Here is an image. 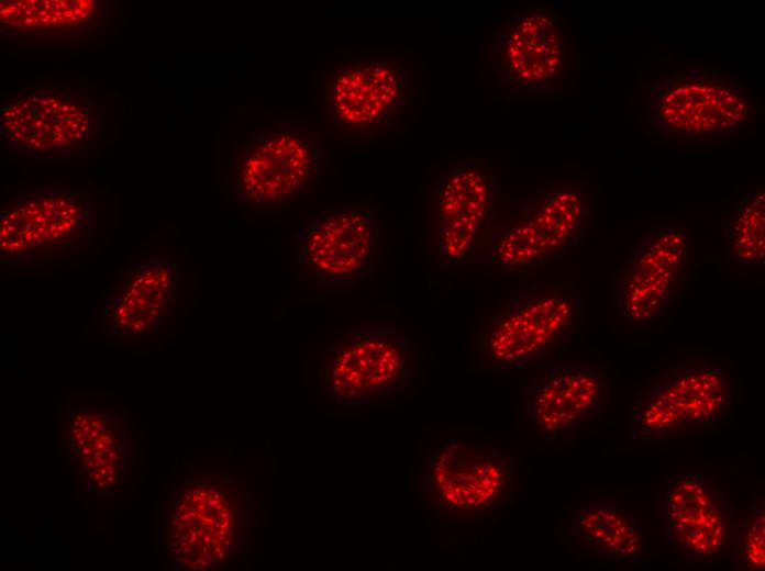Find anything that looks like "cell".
Segmentation results:
<instances>
[{
    "instance_id": "15",
    "label": "cell",
    "mask_w": 765,
    "mask_h": 571,
    "mask_svg": "<svg viewBox=\"0 0 765 571\" xmlns=\"http://www.w3.org/2000/svg\"><path fill=\"white\" fill-rule=\"evenodd\" d=\"M376 226L358 208L335 206L308 217L295 236L299 267L312 280L354 287L373 270Z\"/></svg>"
},
{
    "instance_id": "13",
    "label": "cell",
    "mask_w": 765,
    "mask_h": 571,
    "mask_svg": "<svg viewBox=\"0 0 765 571\" xmlns=\"http://www.w3.org/2000/svg\"><path fill=\"white\" fill-rule=\"evenodd\" d=\"M730 403L723 370L716 363L676 366L631 406L632 439L664 438L717 425Z\"/></svg>"
},
{
    "instance_id": "17",
    "label": "cell",
    "mask_w": 765,
    "mask_h": 571,
    "mask_svg": "<svg viewBox=\"0 0 765 571\" xmlns=\"http://www.w3.org/2000/svg\"><path fill=\"white\" fill-rule=\"evenodd\" d=\"M601 376L581 363L543 367L522 396V415L532 434L544 441L574 437L606 411Z\"/></svg>"
},
{
    "instance_id": "18",
    "label": "cell",
    "mask_w": 765,
    "mask_h": 571,
    "mask_svg": "<svg viewBox=\"0 0 765 571\" xmlns=\"http://www.w3.org/2000/svg\"><path fill=\"white\" fill-rule=\"evenodd\" d=\"M179 296L180 272L171 260H140L106 303L109 328L122 337L148 336L174 314Z\"/></svg>"
},
{
    "instance_id": "21",
    "label": "cell",
    "mask_w": 765,
    "mask_h": 571,
    "mask_svg": "<svg viewBox=\"0 0 765 571\" xmlns=\"http://www.w3.org/2000/svg\"><path fill=\"white\" fill-rule=\"evenodd\" d=\"M725 256L739 268L765 265V195L758 191L730 211L723 223Z\"/></svg>"
},
{
    "instance_id": "10",
    "label": "cell",
    "mask_w": 765,
    "mask_h": 571,
    "mask_svg": "<svg viewBox=\"0 0 765 571\" xmlns=\"http://www.w3.org/2000/svg\"><path fill=\"white\" fill-rule=\"evenodd\" d=\"M581 310L570 289L531 284L496 303L479 337L478 358L496 369L522 368L567 338Z\"/></svg>"
},
{
    "instance_id": "6",
    "label": "cell",
    "mask_w": 765,
    "mask_h": 571,
    "mask_svg": "<svg viewBox=\"0 0 765 571\" xmlns=\"http://www.w3.org/2000/svg\"><path fill=\"white\" fill-rule=\"evenodd\" d=\"M418 348L411 336L387 326L347 328L320 357V384L333 403L379 406L404 396L414 382Z\"/></svg>"
},
{
    "instance_id": "23",
    "label": "cell",
    "mask_w": 765,
    "mask_h": 571,
    "mask_svg": "<svg viewBox=\"0 0 765 571\" xmlns=\"http://www.w3.org/2000/svg\"><path fill=\"white\" fill-rule=\"evenodd\" d=\"M765 517L764 510L752 501L738 515L732 549L729 559L735 570L763 571L765 567Z\"/></svg>"
},
{
    "instance_id": "9",
    "label": "cell",
    "mask_w": 765,
    "mask_h": 571,
    "mask_svg": "<svg viewBox=\"0 0 765 571\" xmlns=\"http://www.w3.org/2000/svg\"><path fill=\"white\" fill-rule=\"evenodd\" d=\"M517 475L511 455L489 444L451 438L428 448L418 499L437 514L494 512L510 497Z\"/></svg>"
},
{
    "instance_id": "14",
    "label": "cell",
    "mask_w": 765,
    "mask_h": 571,
    "mask_svg": "<svg viewBox=\"0 0 765 571\" xmlns=\"http://www.w3.org/2000/svg\"><path fill=\"white\" fill-rule=\"evenodd\" d=\"M567 64V27L548 7H530L495 37L491 72L511 93L535 97L547 92L564 79Z\"/></svg>"
},
{
    "instance_id": "5",
    "label": "cell",
    "mask_w": 765,
    "mask_h": 571,
    "mask_svg": "<svg viewBox=\"0 0 765 571\" xmlns=\"http://www.w3.org/2000/svg\"><path fill=\"white\" fill-rule=\"evenodd\" d=\"M499 209L498 177L490 163L461 158L447 164L424 197L426 250L443 269L469 266L483 250Z\"/></svg>"
},
{
    "instance_id": "11",
    "label": "cell",
    "mask_w": 765,
    "mask_h": 571,
    "mask_svg": "<svg viewBox=\"0 0 765 571\" xmlns=\"http://www.w3.org/2000/svg\"><path fill=\"white\" fill-rule=\"evenodd\" d=\"M691 248L690 234L678 224L644 232L612 277L611 301L618 316L637 326L657 322L687 284Z\"/></svg>"
},
{
    "instance_id": "19",
    "label": "cell",
    "mask_w": 765,
    "mask_h": 571,
    "mask_svg": "<svg viewBox=\"0 0 765 571\" xmlns=\"http://www.w3.org/2000/svg\"><path fill=\"white\" fill-rule=\"evenodd\" d=\"M66 450L75 470L92 488L110 491L123 480L129 440L125 427L102 408H71L66 419Z\"/></svg>"
},
{
    "instance_id": "4",
    "label": "cell",
    "mask_w": 765,
    "mask_h": 571,
    "mask_svg": "<svg viewBox=\"0 0 765 571\" xmlns=\"http://www.w3.org/2000/svg\"><path fill=\"white\" fill-rule=\"evenodd\" d=\"M761 112L760 96L722 68L674 72L645 94L648 122L679 142L724 139L741 134Z\"/></svg>"
},
{
    "instance_id": "2",
    "label": "cell",
    "mask_w": 765,
    "mask_h": 571,
    "mask_svg": "<svg viewBox=\"0 0 765 571\" xmlns=\"http://www.w3.org/2000/svg\"><path fill=\"white\" fill-rule=\"evenodd\" d=\"M250 534L245 490L221 472H192L179 480L164 523L167 558L179 570H217L242 556Z\"/></svg>"
},
{
    "instance_id": "20",
    "label": "cell",
    "mask_w": 765,
    "mask_h": 571,
    "mask_svg": "<svg viewBox=\"0 0 765 571\" xmlns=\"http://www.w3.org/2000/svg\"><path fill=\"white\" fill-rule=\"evenodd\" d=\"M562 539L577 557L611 567L633 566L647 546L633 511L608 500L580 507Z\"/></svg>"
},
{
    "instance_id": "12",
    "label": "cell",
    "mask_w": 765,
    "mask_h": 571,
    "mask_svg": "<svg viewBox=\"0 0 765 571\" xmlns=\"http://www.w3.org/2000/svg\"><path fill=\"white\" fill-rule=\"evenodd\" d=\"M657 513L665 541L688 562L729 558L739 512L712 474L695 469L668 478Z\"/></svg>"
},
{
    "instance_id": "22",
    "label": "cell",
    "mask_w": 765,
    "mask_h": 571,
    "mask_svg": "<svg viewBox=\"0 0 765 571\" xmlns=\"http://www.w3.org/2000/svg\"><path fill=\"white\" fill-rule=\"evenodd\" d=\"M97 13L91 0H25L2 1V24L11 30H51L74 26Z\"/></svg>"
},
{
    "instance_id": "7",
    "label": "cell",
    "mask_w": 765,
    "mask_h": 571,
    "mask_svg": "<svg viewBox=\"0 0 765 571\" xmlns=\"http://www.w3.org/2000/svg\"><path fill=\"white\" fill-rule=\"evenodd\" d=\"M322 158L320 134L309 122L273 121L235 152L229 168L230 189L251 210H279L314 184Z\"/></svg>"
},
{
    "instance_id": "8",
    "label": "cell",
    "mask_w": 765,
    "mask_h": 571,
    "mask_svg": "<svg viewBox=\"0 0 765 571\" xmlns=\"http://www.w3.org/2000/svg\"><path fill=\"white\" fill-rule=\"evenodd\" d=\"M93 206L76 189H19L0 211V256L10 265L68 258L92 236Z\"/></svg>"
},
{
    "instance_id": "3",
    "label": "cell",
    "mask_w": 765,
    "mask_h": 571,
    "mask_svg": "<svg viewBox=\"0 0 765 571\" xmlns=\"http://www.w3.org/2000/svg\"><path fill=\"white\" fill-rule=\"evenodd\" d=\"M589 214L581 183L555 181L523 200L500 205L475 264L500 273L530 272L561 257L579 239Z\"/></svg>"
},
{
    "instance_id": "16",
    "label": "cell",
    "mask_w": 765,
    "mask_h": 571,
    "mask_svg": "<svg viewBox=\"0 0 765 571\" xmlns=\"http://www.w3.org/2000/svg\"><path fill=\"white\" fill-rule=\"evenodd\" d=\"M96 120L90 100L56 88L23 90L1 109L5 138L20 150L37 156L79 149L92 135Z\"/></svg>"
},
{
    "instance_id": "1",
    "label": "cell",
    "mask_w": 765,
    "mask_h": 571,
    "mask_svg": "<svg viewBox=\"0 0 765 571\" xmlns=\"http://www.w3.org/2000/svg\"><path fill=\"white\" fill-rule=\"evenodd\" d=\"M317 90L328 134L372 142L389 135L407 116L414 68L400 49L353 51L323 67Z\"/></svg>"
}]
</instances>
